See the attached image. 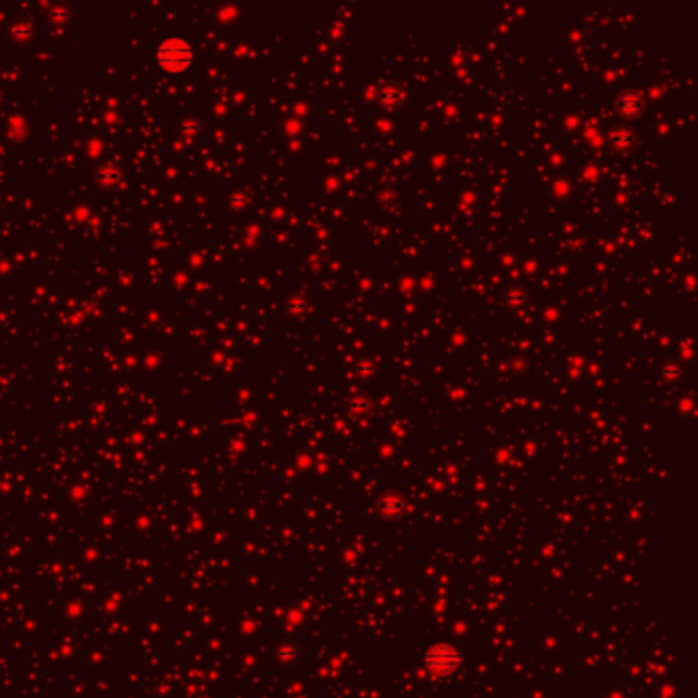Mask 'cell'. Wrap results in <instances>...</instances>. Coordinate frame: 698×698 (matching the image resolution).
Listing matches in <instances>:
<instances>
[{
    "label": "cell",
    "instance_id": "obj_1",
    "mask_svg": "<svg viewBox=\"0 0 698 698\" xmlns=\"http://www.w3.org/2000/svg\"><path fill=\"white\" fill-rule=\"evenodd\" d=\"M432 655H434V659H430V666H434V668H441V666H445L447 670H451V668L455 666V653H453L451 649H447V647H438V649H434V651H432Z\"/></svg>",
    "mask_w": 698,
    "mask_h": 698
}]
</instances>
